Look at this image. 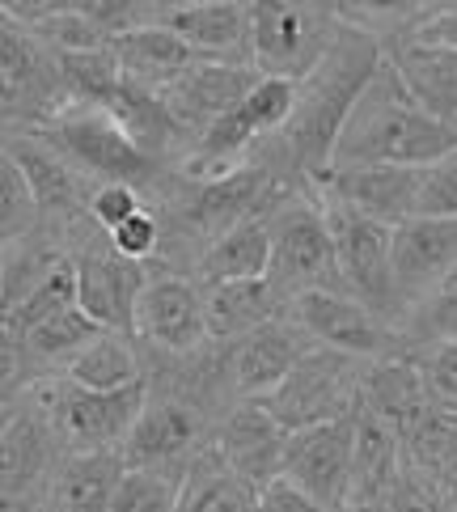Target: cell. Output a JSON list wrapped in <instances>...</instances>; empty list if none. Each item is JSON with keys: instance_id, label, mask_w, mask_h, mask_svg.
Masks as SVG:
<instances>
[{"instance_id": "2e32d148", "label": "cell", "mask_w": 457, "mask_h": 512, "mask_svg": "<svg viewBox=\"0 0 457 512\" xmlns=\"http://www.w3.org/2000/svg\"><path fill=\"white\" fill-rule=\"evenodd\" d=\"M136 339L166 356H195L212 339L204 318V288L182 276H153L136 301Z\"/></svg>"}, {"instance_id": "74e56055", "label": "cell", "mask_w": 457, "mask_h": 512, "mask_svg": "<svg viewBox=\"0 0 457 512\" xmlns=\"http://www.w3.org/2000/svg\"><path fill=\"white\" fill-rule=\"evenodd\" d=\"M39 229H43L39 195H34L22 166L5 153V161H0V242L5 246L26 242V237H34Z\"/></svg>"}, {"instance_id": "484cf974", "label": "cell", "mask_w": 457, "mask_h": 512, "mask_svg": "<svg viewBox=\"0 0 457 512\" xmlns=\"http://www.w3.org/2000/svg\"><path fill=\"white\" fill-rule=\"evenodd\" d=\"M161 26L182 34L199 56L250 64V22L246 0H199V5H178L157 17Z\"/></svg>"}, {"instance_id": "ffe728a7", "label": "cell", "mask_w": 457, "mask_h": 512, "mask_svg": "<svg viewBox=\"0 0 457 512\" xmlns=\"http://www.w3.org/2000/svg\"><path fill=\"white\" fill-rule=\"evenodd\" d=\"M314 343L301 322L288 314H276L263 322L259 331H250L242 339H233L229 347V386L237 398H267L280 381L292 373V364L305 356V347Z\"/></svg>"}, {"instance_id": "d4e9b609", "label": "cell", "mask_w": 457, "mask_h": 512, "mask_svg": "<svg viewBox=\"0 0 457 512\" xmlns=\"http://www.w3.org/2000/svg\"><path fill=\"white\" fill-rule=\"evenodd\" d=\"M5 153L22 166L43 208V225H68L81 212V170L39 132H5Z\"/></svg>"}, {"instance_id": "7a4b0ae2", "label": "cell", "mask_w": 457, "mask_h": 512, "mask_svg": "<svg viewBox=\"0 0 457 512\" xmlns=\"http://www.w3.org/2000/svg\"><path fill=\"white\" fill-rule=\"evenodd\" d=\"M449 153H457V127L424 111L398 68L381 60L377 77L343 123L331 166H432Z\"/></svg>"}, {"instance_id": "60d3db41", "label": "cell", "mask_w": 457, "mask_h": 512, "mask_svg": "<svg viewBox=\"0 0 457 512\" xmlns=\"http://www.w3.org/2000/svg\"><path fill=\"white\" fill-rule=\"evenodd\" d=\"M106 237H111V246H115L119 254H127V259L144 263L149 254L161 250V242H166V229H161V216H157V212L140 208V212H132L115 233H106Z\"/></svg>"}, {"instance_id": "5b68a950", "label": "cell", "mask_w": 457, "mask_h": 512, "mask_svg": "<svg viewBox=\"0 0 457 512\" xmlns=\"http://www.w3.org/2000/svg\"><path fill=\"white\" fill-rule=\"evenodd\" d=\"M60 432L51 419L43 381L22 390V402H5V436H0V474H5V512H30L47 504L51 479L60 470Z\"/></svg>"}, {"instance_id": "ab89813d", "label": "cell", "mask_w": 457, "mask_h": 512, "mask_svg": "<svg viewBox=\"0 0 457 512\" xmlns=\"http://www.w3.org/2000/svg\"><path fill=\"white\" fill-rule=\"evenodd\" d=\"M144 199L132 182H98V191L89 195V221H94L102 233H115L127 216L140 212Z\"/></svg>"}, {"instance_id": "8fae6325", "label": "cell", "mask_w": 457, "mask_h": 512, "mask_svg": "<svg viewBox=\"0 0 457 512\" xmlns=\"http://www.w3.org/2000/svg\"><path fill=\"white\" fill-rule=\"evenodd\" d=\"M0 85H5V127L22 123V132H39L64 106H72L51 47H43L13 17H5L0 34Z\"/></svg>"}, {"instance_id": "7402d4cb", "label": "cell", "mask_w": 457, "mask_h": 512, "mask_svg": "<svg viewBox=\"0 0 457 512\" xmlns=\"http://www.w3.org/2000/svg\"><path fill=\"white\" fill-rule=\"evenodd\" d=\"M386 43V60L407 81L415 102L432 111L436 119H457V43L428 39L419 30H394L381 34Z\"/></svg>"}, {"instance_id": "277c9868", "label": "cell", "mask_w": 457, "mask_h": 512, "mask_svg": "<svg viewBox=\"0 0 457 512\" xmlns=\"http://www.w3.org/2000/svg\"><path fill=\"white\" fill-rule=\"evenodd\" d=\"M250 64L267 77L301 81L331 51L339 22L331 0H246Z\"/></svg>"}, {"instance_id": "6da1fadb", "label": "cell", "mask_w": 457, "mask_h": 512, "mask_svg": "<svg viewBox=\"0 0 457 512\" xmlns=\"http://www.w3.org/2000/svg\"><path fill=\"white\" fill-rule=\"evenodd\" d=\"M381 60H386L381 34H373L369 26H356V22H339L331 51L318 60V68L309 72V77H301V94H297V106H292L288 123L276 136L263 140L267 144L263 161L284 182L292 174L297 187L309 191V182L322 170H331L335 140L343 132L347 115H352V106L377 77Z\"/></svg>"}, {"instance_id": "1f68e13d", "label": "cell", "mask_w": 457, "mask_h": 512, "mask_svg": "<svg viewBox=\"0 0 457 512\" xmlns=\"http://www.w3.org/2000/svg\"><path fill=\"white\" fill-rule=\"evenodd\" d=\"M123 453L102 449V453H64V462L51 479V512H106L115 500V487L123 479Z\"/></svg>"}, {"instance_id": "5bb4252c", "label": "cell", "mask_w": 457, "mask_h": 512, "mask_svg": "<svg viewBox=\"0 0 457 512\" xmlns=\"http://www.w3.org/2000/svg\"><path fill=\"white\" fill-rule=\"evenodd\" d=\"M208 441L212 436L204 424V407L191 398H182V394H170V398H157L140 411L136 428L127 432L119 453H123L127 466H157V470H170V474H182V479H187L191 462Z\"/></svg>"}, {"instance_id": "f35d334b", "label": "cell", "mask_w": 457, "mask_h": 512, "mask_svg": "<svg viewBox=\"0 0 457 512\" xmlns=\"http://www.w3.org/2000/svg\"><path fill=\"white\" fill-rule=\"evenodd\" d=\"M182 474L157 466H127L106 512H178Z\"/></svg>"}, {"instance_id": "30bf717a", "label": "cell", "mask_w": 457, "mask_h": 512, "mask_svg": "<svg viewBox=\"0 0 457 512\" xmlns=\"http://www.w3.org/2000/svg\"><path fill=\"white\" fill-rule=\"evenodd\" d=\"M191 187L178 199V221L182 229L199 233L204 242H216L221 233H229L233 225L250 221V216L267 212L280 195H288L292 187L267 166V161H242L225 174L212 178H187ZM301 191V187H297Z\"/></svg>"}, {"instance_id": "d6a6232c", "label": "cell", "mask_w": 457, "mask_h": 512, "mask_svg": "<svg viewBox=\"0 0 457 512\" xmlns=\"http://www.w3.org/2000/svg\"><path fill=\"white\" fill-rule=\"evenodd\" d=\"M178 512H263V487L237 474L208 441L182 479Z\"/></svg>"}, {"instance_id": "ee69618b", "label": "cell", "mask_w": 457, "mask_h": 512, "mask_svg": "<svg viewBox=\"0 0 457 512\" xmlns=\"http://www.w3.org/2000/svg\"><path fill=\"white\" fill-rule=\"evenodd\" d=\"M263 512H335L331 504H322L318 496H309L301 483H292L288 474H280L276 483L263 487Z\"/></svg>"}, {"instance_id": "7dc6e473", "label": "cell", "mask_w": 457, "mask_h": 512, "mask_svg": "<svg viewBox=\"0 0 457 512\" xmlns=\"http://www.w3.org/2000/svg\"><path fill=\"white\" fill-rule=\"evenodd\" d=\"M331 5H335V13H339V0H331Z\"/></svg>"}, {"instance_id": "bcb514c9", "label": "cell", "mask_w": 457, "mask_h": 512, "mask_svg": "<svg viewBox=\"0 0 457 512\" xmlns=\"http://www.w3.org/2000/svg\"><path fill=\"white\" fill-rule=\"evenodd\" d=\"M386 512H445V508H441V500H432L419 483L407 479V483H402V491H398V500Z\"/></svg>"}, {"instance_id": "b9f144b4", "label": "cell", "mask_w": 457, "mask_h": 512, "mask_svg": "<svg viewBox=\"0 0 457 512\" xmlns=\"http://www.w3.org/2000/svg\"><path fill=\"white\" fill-rule=\"evenodd\" d=\"M415 216H457V153L432 161L419 187V212Z\"/></svg>"}, {"instance_id": "52a82bcc", "label": "cell", "mask_w": 457, "mask_h": 512, "mask_svg": "<svg viewBox=\"0 0 457 512\" xmlns=\"http://www.w3.org/2000/svg\"><path fill=\"white\" fill-rule=\"evenodd\" d=\"M364 369H369V360L339 352V347H326V343H309L305 356L292 364V373L263 402L288 432L314 428L356 407Z\"/></svg>"}, {"instance_id": "f1b7e54d", "label": "cell", "mask_w": 457, "mask_h": 512, "mask_svg": "<svg viewBox=\"0 0 457 512\" xmlns=\"http://www.w3.org/2000/svg\"><path fill=\"white\" fill-rule=\"evenodd\" d=\"M402 453H407V479L445 504L457 491V411L436 402L432 415L402 441Z\"/></svg>"}, {"instance_id": "83f0119b", "label": "cell", "mask_w": 457, "mask_h": 512, "mask_svg": "<svg viewBox=\"0 0 457 512\" xmlns=\"http://www.w3.org/2000/svg\"><path fill=\"white\" fill-rule=\"evenodd\" d=\"M111 111L127 127V136H132L153 161H161V166H166L178 149H187V153L195 149V136L178 123V115L166 106V98H161V89H153V85L123 77V89L111 102Z\"/></svg>"}, {"instance_id": "c3c4849f", "label": "cell", "mask_w": 457, "mask_h": 512, "mask_svg": "<svg viewBox=\"0 0 457 512\" xmlns=\"http://www.w3.org/2000/svg\"><path fill=\"white\" fill-rule=\"evenodd\" d=\"M453 127H457V119H453Z\"/></svg>"}, {"instance_id": "f6af8a7d", "label": "cell", "mask_w": 457, "mask_h": 512, "mask_svg": "<svg viewBox=\"0 0 457 512\" xmlns=\"http://www.w3.org/2000/svg\"><path fill=\"white\" fill-rule=\"evenodd\" d=\"M407 30H419L428 39H445V43H457V9H441V13H424L415 26Z\"/></svg>"}, {"instance_id": "cb8c5ba5", "label": "cell", "mask_w": 457, "mask_h": 512, "mask_svg": "<svg viewBox=\"0 0 457 512\" xmlns=\"http://www.w3.org/2000/svg\"><path fill=\"white\" fill-rule=\"evenodd\" d=\"M360 398L377 419H386V424L398 432V441H407V436L424 424V419L432 415V407H436L428 373H424V364L415 360V352L369 360Z\"/></svg>"}, {"instance_id": "9a60e30c", "label": "cell", "mask_w": 457, "mask_h": 512, "mask_svg": "<svg viewBox=\"0 0 457 512\" xmlns=\"http://www.w3.org/2000/svg\"><path fill=\"white\" fill-rule=\"evenodd\" d=\"M428 166H347L322 170L309 182V195L322 204H347L373 221L402 225L419 212V187Z\"/></svg>"}, {"instance_id": "4fadbf2b", "label": "cell", "mask_w": 457, "mask_h": 512, "mask_svg": "<svg viewBox=\"0 0 457 512\" xmlns=\"http://www.w3.org/2000/svg\"><path fill=\"white\" fill-rule=\"evenodd\" d=\"M356 424H360V402L339 419L301 428L288 436L284 474L301 483L309 496L331 504L335 512H347V491H352V466H356Z\"/></svg>"}, {"instance_id": "ba28073f", "label": "cell", "mask_w": 457, "mask_h": 512, "mask_svg": "<svg viewBox=\"0 0 457 512\" xmlns=\"http://www.w3.org/2000/svg\"><path fill=\"white\" fill-rule=\"evenodd\" d=\"M43 394L56 419L64 453H102L123 449L140 411L149 407V381L123 390H89L68 377H43Z\"/></svg>"}, {"instance_id": "4316f807", "label": "cell", "mask_w": 457, "mask_h": 512, "mask_svg": "<svg viewBox=\"0 0 457 512\" xmlns=\"http://www.w3.org/2000/svg\"><path fill=\"white\" fill-rule=\"evenodd\" d=\"M111 51H115V60L123 64L127 77L140 81V85H153V89L178 81L182 72H191L195 64L208 60V56H199L182 34H174L161 22H144V26L111 34Z\"/></svg>"}, {"instance_id": "4dcf8cb0", "label": "cell", "mask_w": 457, "mask_h": 512, "mask_svg": "<svg viewBox=\"0 0 457 512\" xmlns=\"http://www.w3.org/2000/svg\"><path fill=\"white\" fill-rule=\"evenodd\" d=\"M276 314H284V301L267 276L225 280V284L204 288V318H208V335L216 343H233L250 331H259Z\"/></svg>"}, {"instance_id": "e0dca14e", "label": "cell", "mask_w": 457, "mask_h": 512, "mask_svg": "<svg viewBox=\"0 0 457 512\" xmlns=\"http://www.w3.org/2000/svg\"><path fill=\"white\" fill-rule=\"evenodd\" d=\"M72 263H77V301L89 318H98L106 331H127L136 335V301L144 284L153 276L144 271V263L127 259L111 246V237H106V246H85L72 254Z\"/></svg>"}, {"instance_id": "d590c367", "label": "cell", "mask_w": 457, "mask_h": 512, "mask_svg": "<svg viewBox=\"0 0 457 512\" xmlns=\"http://www.w3.org/2000/svg\"><path fill=\"white\" fill-rule=\"evenodd\" d=\"M398 331L407 339L411 352H424V347L457 339V267L407 309V318L398 322Z\"/></svg>"}, {"instance_id": "8d00e7d4", "label": "cell", "mask_w": 457, "mask_h": 512, "mask_svg": "<svg viewBox=\"0 0 457 512\" xmlns=\"http://www.w3.org/2000/svg\"><path fill=\"white\" fill-rule=\"evenodd\" d=\"M68 305H81V301H77V263L60 259L39 284L26 292L22 301H17L13 309H5V331L26 335L30 326L47 322L51 314H60V309H68Z\"/></svg>"}, {"instance_id": "ac0fdd59", "label": "cell", "mask_w": 457, "mask_h": 512, "mask_svg": "<svg viewBox=\"0 0 457 512\" xmlns=\"http://www.w3.org/2000/svg\"><path fill=\"white\" fill-rule=\"evenodd\" d=\"M288 436L292 432L267 411L263 398H237V407L221 419V428L212 432V445L237 474H246L254 487H267L284 474Z\"/></svg>"}, {"instance_id": "f546056e", "label": "cell", "mask_w": 457, "mask_h": 512, "mask_svg": "<svg viewBox=\"0 0 457 512\" xmlns=\"http://www.w3.org/2000/svg\"><path fill=\"white\" fill-rule=\"evenodd\" d=\"M271 208L250 216L242 225H233L229 233H221L216 242L204 246V254L195 259V284L199 288L267 276V267H271Z\"/></svg>"}, {"instance_id": "8992f818", "label": "cell", "mask_w": 457, "mask_h": 512, "mask_svg": "<svg viewBox=\"0 0 457 512\" xmlns=\"http://www.w3.org/2000/svg\"><path fill=\"white\" fill-rule=\"evenodd\" d=\"M39 136L56 144L81 174H94L102 182H132L136 191H144L161 174V161H153L127 136V127L115 119L111 106L72 102L47 127H39Z\"/></svg>"}, {"instance_id": "836d02e7", "label": "cell", "mask_w": 457, "mask_h": 512, "mask_svg": "<svg viewBox=\"0 0 457 512\" xmlns=\"http://www.w3.org/2000/svg\"><path fill=\"white\" fill-rule=\"evenodd\" d=\"M68 381L89 390H123V386H136L144 381L140 369V356H136V335L127 331H102L89 347H81L72 364L64 369Z\"/></svg>"}, {"instance_id": "9c48e42d", "label": "cell", "mask_w": 457, "mask_h": 512, "mask_svg": "<svg viewBox=\"0 0 457 512\" xmlns=\"http://www.w3.org/2000/svg\"><path fill=\"white\" fill-rule=\"evenodd\" d=\"M322 208H326V221H331V233H335L343 292H352L356 301H364L369 309H377L381 318H390L398 326L402 305H398V288H394V225L373 221V216H364L347 204H322Z\"/></svg>"}, {"instance_id": "44dd1931", "label": "cell", "mask_w": 457, "mask_h": 512, "mask_svg": "<svg viewBox=\"0 0 457 512\" xmlns=\"http://www.w3.org/2000/svg\"><path fill=\"white\" fill-rule=\"evenodd\" d=\"M259 77L263 72L254 64L204 60V64H195L191 72H182L178 81L161 85V98H166V106L178 115V123L199 140L216 119L229 115L233 106L250 94Z\"/></svg>"}, {"instance_id": "3957f363", "label": "cell", "mask_w": 457, "mask_h": 512, "mask_svg": "<svg viewBox=\"0 0 457 512\" xmlns=\"http://www.w3.org/2000/svg\"><path fill=\"white\" fill-rule=\"evenodd\" d=\"M271 288L280 292V301H297L305 292L318 288H339V250L335 233L326 221V208L309 191L292 187L288 195L276 199L271 208V267H267Z\"/></svg>"}, {"instance_id": "d6986e66", "label": "cell", "mask_w": 457, "mask_h": 512, "mask_svg": "<svg viewBox=\"0 0 457 512\" xmlns=\"http://www.w3.org/2000/svg\"><path fill=\"white\" fill-rule=\"evenodd\" d=\"M457 267V216H411L394 225V288L402 318Z\"/></svg>"}, {"instance_id": "7c38bea8", "label": "cell", "mask_w": 457, "mask_h": 512, "mask_svg": "<svg viewBox=\"0 0 457 512\" xmlns=\"http://www.w3.org/2000/svg\"><path fill=\"white\" fill-rule=\"evenodd\" d=\"M284 309L301 322V331L314 343L339 347V352H352L360 360H386L398 352H411L398 326L390 318H381L364 301H356L352 292L318 288V292H305V297L288 301Z\"/></svg>"}, {"instance_id": "e575fe53", "label": "cell", "mask_w": 457, "mask_h": 512, "mask_svg": "<svg viewBox=\"0 0 457 512\" xmlns=\"http://www.w3.org/2000/svg\"><path fill=\"white\" fill-rule=\"evenodd\" d=\"M47 47V43H43ZM60 64V77L68 85L72 102H85V106H111L123 89V64L115 60L111 43L106 47H85V51H51Z\"/></svg>"}, {"instance_id": "7bdbcfd3", "label": "cell", "mask_w": 457, "mask_h": 512, "mask_svg": "<svg viewBox=\"0 0 457 512\" xmlns=\"http://www.w3.org/2000/svg\"><path fill=\"white\" fill-rule=\"evenodd\" d=\"M415 360L424 364L428 386H432L436 402H445V407L457 411V339H453V343L424 347V352H415Z\"/></svg>"}, {"instance_id": "603a6c76", "label": "cell", "mask_w": 457, "mask_h": 512, "mask_svg": "<svg viewBox=\"0 0 457 512\" xmlns=\"http://www.w3.org/2000/svg\"><path fill=\"white\" fill-rule=\"evenodd\" d=\"M402 483H407V453H402L398 432L377 419L360 398V424H356V466L352 491H347V512H386Z\"/></svg>"}]
</instances>
